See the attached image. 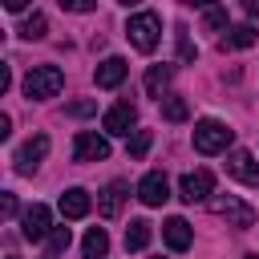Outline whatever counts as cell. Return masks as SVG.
Returning <instances> with one entry per match:
<instances>
[{
	"label": "cell",
	"mask_w": 259,
	"mask_h": 259,
	"mask_svg": "<svg viewBox=\"0 0 259 259\" xmlns=\"http://www.w3.org/2000/svg\"><path fill=\"white\" fill-rule=\"evenodd\" d=\"M178 190H182V202H202L214 190V174L210 170H190V174H182Z\"/></svg>",
	"instance_id": "obj_6"
},
{
	"label": "cell",
	"mask_w": 259,
	"mask_h": 259,
	"mask_svg": "<svg viewBox=\"0 0 259 259\" xmlns=\"http://www.w3.org/2000/svg\"><path fill=\"white\" fill-rule=\"evenodd\" d=\"M125 61L121 57H105L101 65H97V73H93V81H97V89H117L121 81H125Z\"/></svg>",
	"instance_id": "obj_12"
},
{
	"label": "cell",
	"mask_w": 259,
	"mask_h": 259,
	"mask_svg": "<svg viewBox=\"0 0 259 259\" xmlns=\"http://www.w3.org/2000/svg\"><path fill=\"white\" fill-rule=\"evenodd\" d=\"M243 12L247 16H259V0H243Z\"/></svg>",
	"instance_id": "obj_29"
},
{
	"label": "cell",
	"mask_w": 259,
	"mask_h": 259,
	"mask_svg": "<svg viewBox=\"0 0 259 259\" xmlns=\"http://www.w3.org/2000/svg\"><path fill=\"white\" fill-rule=\"evenodd\" d=\"M49 231H53L49 206H45V202H32V206L24 210V219H20V235H24L28 243H40V239H49Z\"/></svg>",
	"instance_id": "obj_5"
},
{
	"label": "cell",
	"mask_w": 259,
	"mask_h": 259,
	"mask_svg": "<svg viewBox=\"0 0 259 259\" xmlns=\"http://www.w3.org/2000/svg\"><path fill=\"white\" fill-rule=\"evenodd\" d=\"M138 125V109L130 101H117L109 113H105V134H117V138H130V130Z\"/></svg>",
	"instance_id": "obj_9"
},
{
	"label": "cell",
	"mask_w": 259,
	"mask_h": 259,
	"mask_svg": "<svg viewBox=\"0 0 259 259\" xmlns=\"http://www.w3.org/2000/svg\"><path fill=\"white\" fill-rule=\"evenodd\" d=\"M73 158H77V162H101V158H109V142L97 138L93 130H85V134H77V142H73Z\"/></svg>",
	"instance_id": "obj_7"
},
{
	"label": "cell",
	"mask_w": 259,
	"mask_h": 259,
	"mask_svg": "<svg viewBox=\"0 0 259 259\" xmlns=\"http://www.w3.org/2000/svg\"><path fill=\"white\" fill-rule=\"evenodd\" d=\"M146 150H150V130H138L130 142V158H146Z\"/></svg>",
	"instance_id": "obj_24"
},
{
	"label": "cell",
	"mask_w": 259,
	"mask_h": 259,
	"mask_svg": "<svg viewBox=\"0 0 259 259\" xmlns=\"http://www.w3.org/2000/svg\"><path fill=\"white\" fill-rule=\"evenodd\" d=\"M121 4H125V8H130V4H142V0H121Z\"/></svg>",
	"instance_id": "obj_32"
},
{
	"label": "cell",
	"mask_w": 259,
	"mask_h": 259,
	"mask_svg": "<svg viewBox=\"0 0 259 259\" xmlns=\"http://www.w3.org/2000/svg\"><path fill=\"white\" fill-rule=\"evenodd\" d=\"M4 214H8V219L16 214V198H12V194H4Z\"/></svg>",
	"instance_id": "obj_28"
},
{
	"label": "cell",
	"mask_w": 259,
	"mask_h": 259,
	"mask_svg": "<svg viewBox=\"0 0 259 259\" xmlns=\"http://www.w3.org/2000/svg\"><path fill=\"white\" fill-rule=\"evenodd\" d=\"M247 259H259V255H247Z\"/></svg>",
	"instance_id": "obj_33"
},
{
	"label": "cell",
	"mask_w": 259,
	"mask_h": 259,
	"mask_svg": "<svg viewBox=\"0 0 259 259\" xmlns=\"http://www.w3.org/2000/svg\"><path fill=\"white\" fill-rule=\"evenodd\" d=\"M69 243H73V235H69V227H53V231H49V251H53V255H61V251H69Z\"/></svg>",
	"instance_id": "obj_22"
},
{
	"label": "cell",
	"mask_w": 259,
	"mask_h": 259,
	"mask_svg": "<svg viewBox=\"0 0 259 259\" xmlns=\"http://www.w3.org/2000/svg\"><path fill=\"white\" fill-rule=\"evenodd\" d=\"M182 4H198V8H210L214 0H182Z\"/></svg>",
	"instance_id": "obj_31"
},
{
	"label": "cell",
	"mask_w": 259,
	"mask_h": 259,
	"mask_svg": "<svg viewBox=\"0 0 259 259\" xmlns=\"http://www.w3.org/2000/svg\"><path fill=\"white\" fill-rule=\"evenodd\" d=\"M162 239H166L170 251H186L194 235H190V223H186V219H166V223H162Z\"/></svg>",
	"instance_id": "obj_14"
},
{
	"label": "cell",
	"mask_w": 259,
	"mask_h": 259,
	"mask_svg": "<svg viewBox=\"0 0 259 259\" xmlns=\"http://www.w3.org/2000/svg\"><path fill=\"white\" fill-rule=\"evenodd\" d=\"M255 40H259V32H255L251 24H239V28H231V36H227L231 49H251Z\"/></svg>",
	"instance_id": "obj_20"
},
{
	"label": "cell",
	"mask_w": 259,
	"mask_h": 259,
	"mask_svg": "<svg viewBox=\"0 0 259 259\" xmlns=\"http://www.w3.org/2000/svg\"><path fill=\"white\" fill-rule=\"evenodd\" d=\"M158 32H162V20H158V12H138V16H130V24H125V36H130V45H134V49H142V53H154V45H158Z\"/></svg>",
	"instance_id": "obj_2"
},
{
	"label": "cell",
	"mask_w": 259,
	"mask_h": 259,
	"mask_svg": "<svg viewBox=\"0 0 259 259\" xmlns=\"http://www.w3.org/2000/svg\"><path fill=\"white\" fill-rule=\"evenodd\" d=\"M210 210H214L219 219H227L231 227H239V231L255 227V210H251L247 202H239L235 194H214V198H210Z\"/></svg>",
	"instance_id": "obj_4"
},
{
	"label": "cell",
	"mask_w": 259,
	"mask_h": 259,
	"mask_svg": "<svg viewBox=\"0 0 259 259\" xmlns=\"http://www.w3.org/2000/svg\"><path fill=\"white\" fill-rule=\"evenodd\" d=\"M45 154H49V138H45V134L28 138V142L16 150V170H20V174H32V170L45 162Z\"/></svg>",
	"instance_id": "obj_8"
},
{
	"label": "cell",
	"mask_w": 259,
	"mask_h": 259,
	"mask_svg": "<svg viewBox=\"0 0 259 259\" xmlns=\"http://www.w3.org/2000/svg\"><path fill=\"white\" fill-rule=\"evenodd\" d=\"M146 243H150V223L146 219H134L125 227V251H142Z\"/></svg>",
	"instance_id": "obj_18"
},
{
	"label": "cell",
	"mask_w": 259,
	"mask_h": 259,
	"mask_svg": "<svg viewBox=\"0 0 259 259\" xmlns=\"http://www.w3.org/2000/svg\"><path fill=\"white\" fill-rule=\"evenodd\" d=\"M170 73H174L170 65H150V69H146V93H150V97H162L166 85H170Z\"/></svg>",
	"instance_id": "obj_17"
},
{
	"label": "cell",
	"mask_w": 259,
	"mask_h": 259,
	"mask_svg": "<svg viewBox=\"0 0 259 259\" xmlns=\"http://www.w3.org/2000/svg\"><path fill=\"white\" fill-rule=\"evenodd\" d=\"M162 117H166V121H186V117H190L186 97H166V101H162Z\"/></svg>",
	"instance_id": "obj_19"
},
{
	"label": "cell",
	"mask_w": 259,
	"mask_h": 259,
	"mask_svg": "<svg viewBox=\"0 0 259 259\" xmlns=\"http://www.w3.org/2000/svg\"><path fill=\"white\" fill-rule=\"evenodd\" d=\"M178 57H182V61H194V57H198L194 45L186 40V28H182V24H178Z\"/></svg>",
	"instance_id": "obj_25"
},
{
	"label": "cell",
	"mask_w": 259,
	"mask_h": 259,
	"mask_svg": "<svg viewBox=\"0 0 259 259\" xmlns=\"http://www.w3.org/2000/svg\"><path fill=\"white\" fill-rule=\"evenodd\" d=\"M57 206H61V214H65V219H85L93 202H89V194H85L81 186H69V190L61 194V202H57Z\"/></svg>",
	"instance_id": "obj_13"
},
{
	"label": "cell",
	"mask_w": 259,
	"mask_h": 259,
	"mask_svg": "<svg viewBox=\"0 0 259 259\" xmlns=\"http://www.w3.org/2000/svg\"><path fill=\"white\" fill-rule=\"evenodd\" d=\"M61 85H65V73L57 69V65H36L28 77H24V97H57L61 93Z\"/></svg>",
	"instance_id": "obj_3"
},
{
	"label": "cell",
	"mask_w": 259,
	"mask_h": 259,
	"mask_svg": "<svg viewBox=\"0 0 259 259\" xmlns=\"http://www.w3.org/2000/svg\"><path fill=\"white\" fill-rule=\"evenodd\" d=\"M210 32H219V28H227V8H219V4H210L206 8V20H202Z\"/></svg>",
	"instance_id": "obj_23"
},
{
	"label": "cell",
	"mask_w": 259,
	"mask_h": 259,
	"mask_svg": "<svg viewBox=\"0 0 259 259\" xmlns=\"http://www.w3.org/2000/svg\"><path fill=\"white\" fill-rule=\"evenodd\" d=\"M45 28H49V20H45L40 12H32V16L20 24V36H24V40H40V36H45Z\"/></svg>",
	"instance_id": "obj_21"
},
{
	"label": "cell",
	"mask_w": 259,
	"mask_h": 259,
	"mask_svg": "<svg viewBox=\"0 0 259 259\" xmlns=\"http://www.w3.org/2000/svg\"><path fill=\"white\" fill-rule=\"evenodd\" d=\"M125 182H109L101 194H97V210H101V219H113L117 210H121V202H125Z\"/></svg>",
	"instance_id": "obj_15"
},
{
	"label": "cell",
	"mask_w": 259,
	"mask_h": 259,
	"mask_svg": "<svg viewBox=\"0 0 259 259\" xmlns=\"http://www.w3.org/2000/svg\"><path fill=\"white\" fill-rule=\"evenodd\" d=\"M235 142V130H227L223 121H214V117H202L198 125H194V150L198 154H219V150H227Z\"/></svg>",
	"instance_id": "obj_1"
},
{
	"label": "cell",
	"mask_w": 259,
	"mask_h": 259,
	"mask_svg": "<svg viewBox=\"0 0 259 259\" xmlns=\"http://www.w3.org/2000/svg\"><path fill=\"white\" fill-rule=\"evenodd\" d=\"M138 198H142L146 206H162V202L170 198V182H166V174H162V170H150V174L142 178V186H138Z\"/></svg>",
	"instance_id": "obj_10"
},
{
	"label": "cell",
	"mask_w": 259,
	"mask_h": 259,
	"mask_svg": "<svg viewBox=\"0 0 259 259\" xmlns=\"http://www.w3.org/2000/svg\"><path fill=\"white\" fill-rule=\"evenodd\" d=\"M81 255H85V259H105V255H109V235H105L101 227H89V235H85V243H81Z\"/></svg>",
	"instance_id": "obj_16"
},
{
	"label": "cell",
	"mask_w": 259,
	"mask_h": 259,
	"mask_svg": "<svg viewBox=\"0 0 259 259\" xmlns=\"http://www.w3.org/2000/svg\"><path fill=\"white\" fill-rule=\"evenodd\" d=\"M24 4H28V0H4V8H8V12H20Z\"/></svg>",
	"instance_id": "obj_30"
},
{
	"label": "cell",
	"mask_w": 259,
	"mask_h": 259,
	"mask_svg": "<svg viewBox=\"0 0 259 259\" xmlns=\"http://www.w3.org/2000/svg\"><path fill=\"white\" fill-rule=\"evenodd\" d=\"M227 174L239 178V182H247V186H259V162H255L247 150H235V154L227 158Z\"/></svg>",
	"instance_id": "obj_11"
},
{
	"label": "cell",
	"mask_w": 259,
	"mask_h": 259,
	"mask_svg": "<svg viewBox=\"0 0 259 259\" xmlns=\"http://www.w3.org/2000/svg\"><path fill=\"white\" fill-rule=\"evenodd\" d=\"M69 113H73V117H89V113H93V101H73Z\"/></svg>",
	"instance_id": "obj_27"
},
{
	"label": "cell",
	"mask_w": 259,
	"mask_h": 259,
	"mask_svg": "<svg viewBox=\"0 0 259 259\" xmlns=\"http://www.w3.org/2000/svg\"><path fill=\"white\" fill-rule=\"evenodd\" d=\"M65 12H93L97 8V0H57Z\"/></svg>",
	"instance_id": "obj_26"
}]
</instances>
